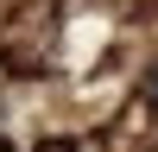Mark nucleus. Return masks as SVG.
I'll return each instance as SVG.
<instances>
[{
	"instance_id": "1",
	"label": "nucleus",
	"mask_w": 158,
	"mask_h": 152,
	"mask_svg": "<svg viewBox=\"0 0 158 152\" xmlns=\"http://www.w3.org/2000/svg\"><path fill=\"white\" fill-rule=\"evenodd\" d=\"M146 101H152V108H158V57L146 63Z\"/></svg>"
},
{
	"instance_id": "2",
	"label": "nucleus",
	"mask_w": 158,
	"mask_h": 152,
	"mask_svg": "<svg viewBox=\"0 0 158 152\" xmlns=\"http://www.w3.org/2000/svg\"><path fill=\"white\" fill-rule=\"evenodd\" d=\"M0 152H13V146H6V139H0Z\"/></svg>"
}]
</instances>
